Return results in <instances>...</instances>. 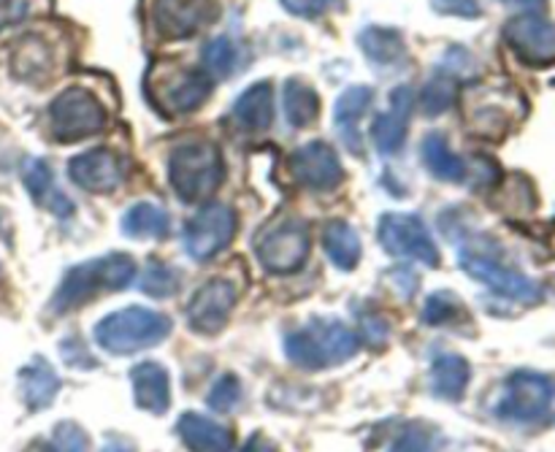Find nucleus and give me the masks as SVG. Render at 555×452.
I'll return each instance as SVG.
<instances>
[{"label": "nucleus", "mask_w": 555, "mask_h": 452, "mask_svg": "<svg viewBox=\"0 0 555 452\" xmlns=\"http://www.w3.org/2000/svg\"><path fill=\"white\" fill-rule=\"evenodd\" d=\"M133 280L135 260L130 258V255L112 253L106 255V258L85 260V263L70 266V269L65 271L57 290H54L52 301H49V312L68 314L74 312V309L90 304L92 298L125 290Z\"/></svg>", "instance_id": "obj_1"}, {"label": "nucleus", "mask_w": 555, "mask_h": 452, "mask_svg": "<svg viewBox=\"0 0 555 452\" xmlns=\"http://www.w3.org/2000/svg\"><path fill=\"white\" fill-rule=\"evenodd\" d=\"M361 341L341 320L314 318L285 336V356L304 372H323L358 356Z\"/></svg>", "instance_id": "obj_2"}, {"label": "nucleus", "mask_w": 555, "mask_h": 452, "mask_svg": "<svg viewBox=\"0 0 555 452\" xmlns=\"http://www.w3.org/2000/svg\"><path fill=\"white\" fill-rule=\"evenodd\" d=\"M461 269L472 280L482 282L488 290L499 293L502 298L518 304H540L542 287L531 276L520 274L518 269L507 266L496 244L491 238H469L466 247H461Z\"/></svg>", "instance_id": "obj_3"}, {"label": "nucleus", "mask_w": 555, "mask_h": 452, "mask_svg": "<svg viewBox=\"0 0 555 452\" xmlns=\"http://www.w3.org/2000/svg\"><path fill=\"white\" fill-rule=\"evenodd\" d=\"M215 90V79L204 68H184L173 63L152 65L146 74V98L155 112L182 117L204 106Z\"/></svg>", "instance_id": "obj_4"}, {"label": "nucleus", "mask_w": 555, "mask_h": 452, "mask_svg": "<svg viewBox=\"0 0 555 452\" xmlns=\"http://www.w3.org/2000/svg\"><path fill=\"white\" fill-rule=\"evenodd\" d=\"M225 179V163L211 141L179 144L168 157V182L188 204L211 198Z\"/></svg>", "instance_id": "obj_5"}, {"label": "nucleus", "mask_w": 555, "mask_h": 452, "mask_svg": "<svg viewBox=\"0 0 555 452\" xmlns=\"http://www.w3.org/2000/svg\"><path fill=\"white\" fill-rule=\"evenodd\" d=\"M171 318L146 307H125L95 325L98 347L108 356H133L160 345L171 334Z\"/></svg>", "instance_id": "obj_6"}, {"label": "nucleus", "mask_w": 555, "mask_h": 452, "mask_svg": "<svg viewBox=\"0 0 555 452\" xmlns=\"http://www.w3.org/2000/svg\"><path fill=\"white\" fill-rule=\"evenodd\" d=\"M553 401L555 383L547 374L515 372L504 383L493 412L499 421L515 423V426H534V423L547 421V415L553 412Z\"/></svg>", "instance_id": "obj_7"}, {"label": "nucleus", "mask_w": 555, "mask_h": 452, "mask_svg": "<svg viewBox=\"0 0 555 452\" xmlns=\"http://www.w3.org/2000/svg\"><path fill=\"white\" fill-rule=\"evenodd\" d=\"M253 247L255 255H258V263L269 274L285 276L304 269L309 253H312V236H309L307 222L296 220V217H287V220L269 222L255 236Z\"/></svg>", "instance_id": "obj_8"}, {"label": "nucleus", "mask_w": 555, "mask_h": 452, "mask_svg": "<svg viewBox=\"0 0 555 452\" xmlns=\"http://www.w3.org/2000/svg\"><path fill=\"white\" fill-rule=\"evenodd\" d=\"M106 128V106L85 87L60 92L49 106V130L60 144L90 139Z\"/></svg>", "instance_id": "obj_9"}, {"label": "nucleus", "mask_w": 555, "mask_h": 452, "mask_svg": "<svg viewBox=\"0 0 555 452\" xmlns=\"http://www.w3.org/2000/svg\"><path fill=\"white\" fill-rule=\"evenodd\" d=\"M377 236L385 253L393 255V258L417 260V263H426L431 269L439 266L437 242H434L431 231L417 215H399V211L383 215L379 217Z\"/></svg>", "instance_id": "obj_10"}, {"label": "nucleus", "mask_w": 555, "mask_h": 452, "mask_svg": "<svg viewBox=\"0 0 555 452\" xmlns=\"http://www.w3.org/2000/svg\"><path fill=\"white\" fill-rule=\"evenodd\" d=\"M233 236H236V215L231 206L209 204L198 215L190 217L184 225V253L204 263V260L217 258L233 242Z\"/></svg>", "instance_id": "obj_11"}, {"label": "nucleus", "mask_w": 555, "mask_h": 452, "mask_svg": "<svg viewBox=\"0 0 555 452\" xmlns=\"http://www.w3.org/2000/svg\"><path fill=\"white\" fill-rule=\"evenodd\" d=\"M504 41L526 65H547L555 60V27L547 16L526 11L504 25Z\"/></svg>", "instance_id": "obj_12"}, {"label": "nucleus", "mask_w": 555, "mask_h": 452, "mask_svg": "<svg viewBox=\"0 0 555 452\" xmlns=\"http://www.w3.org/2000/svg\"><path fill=\"white\" fill-rule=\"evenodd\" d=\"M236 287L231 280H209L195 290L188 307V323L195 334L215 336L231 320L233 307H236Z\"/></svg>", "instance_id": "obj_13"}, {"label": "nucleus", "mask_w": 555, "mask_h": 452, "mask_svg": "<svg viewBox=\"0 0 555 452\" xmlns=\"http://www.w3.org/2000/svg\"><path fill=\"white\" fill-rule=\"evenodd\" d=\"M291 171L304 188L328 193L345 182V168L325 141H309L291 155Z\"/></svg>", "instance_id": "obj_14"}, {"label": "nucleus", "mask_w": 555, "mask_h": 452, "mask_svg": "<svg viewBox=\"0 0 555 452\" xmlns=\"http://www.w3.org/2000/svg\"><path fill=\"white\" fill-rule=\"evenodd\" d=\"M152 27L168 41L190 38L209 20L206 0H150Z\"/></svg>", "instance_id": "obj_15"}, {"label": "nucleus", "mask_w": 555, "mask_h": 452, "mask_svg": "<svg viewBox=\"0 0 555 452\" xmlns=\"http://www.w3.org/2000/svg\"><path fill=\"white\" fill-rule=\"evenodd\" d=\"M68 177L74 179L76 188L87 190V193L106 195L125 182V166L114 152L90 150L68 163Z\"/></svg>", "instance_id": "obj_16"}, {"label": "nucleus", "mask_w": 555, "mask_h": 452, "mask_svg": "<svg viewBox=\"0 0 555 452\" xmlns=\"http://www.w3.org/2000/svg\"><path fill=\"white\" fill-rule=\"evenodd\" d=\"M412 106H415V95H412V87L401 85L396 87L393 95H390V108L379 114L372 125V141L377 146L379 155L393 157L404 150L406 130H410V117Z\"/></svg>", "instance_id": "obj_17"}, {"label": "nucleus", "mask_w": 555, "mask_h": 452, "mask_svg": "<svg viewBox=\"0 0 555 452\" xmlns=\"http://www.w3.org/2000/svg\"><path fill=\"white\" fill-rule=\"evenodd\" d=\"M374 103V90L366 85H356L347 87L345 92L336 101V112H334V122L336 130L341 135V144L350 150V155L361 157L363 155V133H361V119L363 114L372 108Z\"/></svg>", "instance_id": "obj_18"}, {"label": "nucleus", "mask_w": 555, "mask_h": 452, "mask_svg": "<svg viewBox=\"0 0 555 452\" xmlns=\"http://www.w3.org/2000/svg\"><path fill=\"white\" fill-rule=\"evenodd\" d=\"M22 182H25V190L41 209L52 211L60 220L74 217V201L54 184V173L47 160H41V157H27L25 166H22Z\"/></svg>", "instance_id": "obj_19"}, {"label": "nucleus", "mask_w": 555, "mask_h": 452, "mask_svg": "<svg viewBox=\"0 0 555 452\" xmlns=\"http://www.w3.org/2000/svg\"><path fill=\"white\" fill-rule=\"evenodd\" d=\"M135 404L150 415H166L171 406V377L166 369L155 361H144L130 372Z\"/></svg>", "instance_id": "obj_20"}, {"label": "nucleus", "mask_w": 555, "mask_h": 452, "mask_svg": "<svg viewBox=\"0 0 555 452\" xmlns=\"http://www.w3.org/2000/svg\"><path fill=\"white\" fill-rule=\"evenodd\" d=\"M177 434L190 452H231L233 431L198 412H184L177 423Z\"/></svg>", "instance_id": "obj_21"}, {"label": "nucleus", "mask_w": 555, "mask_h": 452, "mask_svg": "<svg viewBox=\"0 0 555 452\" xmlns=\"http://www.w3.org/2000/svg\"><path fill=\"white\" fill-rule=\"evenodd\" d=\"M233 119L249 133H266L274 125V87L269 81L249 85L233 103Z\"/></svg>", "instance_id": "obj_22"}, {"label": "nucleus", "mask_w": 555, "mask_h": 452, "mask_svg": "<svg viewBox=\"0 0 555 452\" xmlns=\"http://www.w3.org/2000/svg\"><path fill=\"white\" fill-rule=\"evenodd\" d=\"M60 393V377L47 358H33L20 369V396L30 412L47 410Z\"/></svg>", "instance_id": "obj_23"}, {"label": "nucleus", "mask_w": 555, "mask_h": 452, "mask_svg": "<svg viewBox=\"0 0 555 452\" xmlns=\"http://www.w3.org/2000/svg\"><path fill=\"white\" fill-rule=\"evenodd\" d=\"M472 366L466 358L444 352L431 363V390L442 401H461L469 388Z\"/></svg>", "instance_id": "obj_24"}, {"label": "nucleus", "mask_w": 555, "mask_h": 452, "mask_svg": "<svg viewBox=\"0 0 555 452\" xmlns=\"http://www.w3.org/2000/svg\"><path fill=\"white\" fill-rule=\"evenodd\" d=\"M509 112L513 108L504 103L502 95L491 101V92H477L475 98H469V125L477 135H486V139H499L507 133V128L513 125Z\"/></svg>", "instance_id": "obj_25"}, {"label": "nucleus", "mask_w": 555, "mask_h": 452, "mask_svg": "<svg viewBox=\"0 0 555 452\" xmlns=\"http://www.w3.org/2000/svg\"><path fill=\"white\" fill-rule=\"evenodd\" d=\"M358 47L374 65H396L406 57V43L396 27L369 25L358 33Z\"/></svg>", "instance_id": "obj_26"}, {"label": "nucleus", "mask_w": 555, "mask_h": 452, "mask_svg": "<svg viewBox=\"0 0 555 452\" xmlns=\"http://www.w3.org/2000/svg\"><path fill=\"white\" fill-rule=\"evenodd\" d=\"M423 166L439 179V182H464L466 179V163L461 155H455L453 146L448 144L442 133H428L423 139Z\"/></svg>", "instance_id": "obj_27"}, {"label": "nucleus", "mask_w": 555, "mask_h": 452, "mask_svg": "<svg viewBox=\"0 0 555 452\" xmlns=\"http://www.w3.org/2000/svg\"><path fill=\"white\" fill-rule=\"evenodd\" d=\"M323 247L328 258L334 260L336 269L352 271L361 263V238H358L356 228L345 220H331L323 228Z\"/></svg>", "instance_id": "obj_28"}, {"label": "nucleus", "mask_w": 555, "mask_h": 452, "mask_svg": "<svg viewBox=\"0 0 555 452\" xmlns=\"http://www.w3.org/2000/svg\"><path fill=\"white\" fill-rule=\"evenodd\" d=\"M201 65L211 79H225L244 65V47L231 36H217L201 52Z\"/></svg>", "instance_id": "obj_29"}, {"label": "nucleus", "mask_w": 555, "mask_h": 452, "mask_svg": "<svg viewBox=\"0 0 555 452\" xmlns=\"http://www.w3.org/2000/svg\"><path fill=\"white\" fill-rule=\"evenodd\" d=\"M282 108L291 128H307L320 117V95L301 79H291L282 92Z\"/></svg>", "instance_id": "obj_30"}, {"label": "nucleus", "mask_w": 555, "mask_h": 452, "mask_svg": "<svg viewBox=\"0 0 555 452\" xmlns=\"http://www.w3.org/2000/svg\"><path fill=\"white\" fill-rule=\"evenodd\" d=\"M168 231L171 217L155 204H135L122 217V233L130 238H166Z\"/></svg>", "instance_id": "obj_31"}, {"label": "nucleus", "mask_w": 555, "mask_h": 452, "mask_svg": "<svg viewBox=\"0 0 555 452\" xmlns=\"http://www.w3.org/2000/svg\"><path fill=\"white\" fill-rule=\"evenodd\" d=\"M459 76L448 74L444 68H437L431 81H426V87H423L421 112L426 117H439V114L448 112L455 103V95H459Z\"/></svg>", "instance_id": "obj_32"}, {"label": "nucleus", "mask_w": 555, "mask_h": 452, "mask_svg": "<svg viewBox=\"0 0 555 452\" xmlns=\"http://www.w3.org/2000/svg\"><path fill=\"white\" fill-rule=\"evenodd\" d=\"M49 65H52V60H49L47 47H43L38 38H27V41L16 49L14 70L22 76V79H30V81L47 79Z\"/></svg>", "instance_id": "obj_33"}, {"label": "nucleus", "mask_w": 555, "mask_h": 452, "mask_svg": "<svg viewBox=\"0 0 555 452\" xmlns=\"http://www.w3.org/2000/svg\"><path fill=\"white\" fill-rule=\"evenodd\" d=\"M464 318V304L459 301L455 293L448 290H439L434 296H428L426 307H423V323L434 325V328H439V325H453Z\"/></svg>", "instance_id": "obj_34"}, {"label": "nucleus", "mask_w": 555, "mask_h": 452, "mask_svg": "<svg viewBox=\"0 0 555 452\" xmlns=\"http://www.w3.org/2000/svg\"><path fill=\"white\" fill-rule=\"evenodd\" d=\"M179 290V274L171 266L160 263V260H150L141 274V293L152 298H168Z\"/></svg>", "instance_id": "obj_35"}, {"label": "nucleus", "mask_w": 555, "mask_h": 452, "mask_svg": "<svg viewBox=\"0 0 555 452\" xmlns=\"http://www.w3.org/2000/svg\"><path fill=\"white\" fill-rule=\"evenodd\" d=\"M206 404L215 412L225 415V412L236 410L242 404V383L233 374H222L215 385H211L209 396H206Z\"/></svg>", "instance_id": "obj_36"}, {"label": "nucleus", "mask_w": 555, "mask_h": 452, "mask_svg": "<svg viewBox=\"0 0 555 452\" xmlns=\"http://www.w3.org/2000/svg\"><path fill=\"white\" fill-rule=\"evenodd\" d=\"M282 9L301 20H320L345 9V0H280Z\"/></svg>", "instance_id": "obj_37"}, {"label": "nucleus", "mask_w": 555, "mask_h": 452, "mask_svg": "<svg viewBox=\"0 0 555 452\" xmlns=\"http://www.w3.org/2000/svg\"><path fill=\"white\" fill-rule=\"evenodd\" d=\"M60 356L68 366L74 369H95L98 361L90 356V350L85 347V341L76 339V336H68V339L60 341Z\"/></svg>", "instance_id": "obj_38"}, {"label": "nucleus", "mask_w": 555, "mask_h": 452, "mask_svg": "<svg viewBox=\"0 0 555 452\" xmlns=\"http://www.w3.org/2000/svg\"><path fill=\"white\" fill-rule=\"evenodd\" d=\"M361 334L366 345L379 347L388 341V323L377 312H361Z\"/></svg>", "instance_id": "obj_39"}, {"label": "nucleus", "mask_w": 555, "mask_h": 452, "mask_svg": "<svg viewBox=\"0 0 555 452\" xmlns=\"http://www.w3.org/2000/svg\"><path fill=\"white\" fill-rule=\"evenodd\" d=\"M434 11L450 16H464V20H477L482 14L480 0H434Z\"/></svg>", "instance_id": "obj_40"}, {"label": "nucleus", "mask_w": 555, "mask_h": 452, "mask_svg": "<svg viewBox=\"0 0 555 452\" xmlns=\"http://www.w3.org/2000/svg\"><path fill=\"white\" fill-rule=\"evenodd\" d=\"M428 442H426V434H404V437L396 442V448L390 452H426Z\"/></svg>", "instance_id": "obj_41"}, {"label": "nucleus", "mask_w": 555, "mask_h": 452, "mask_svg": "<svg viewBox=\"0 0 555 452\" xmlns=\"http://www.w3.org/2000/svg\"><path fill=\"white\" fill-rule=\"evenodd\" d=\"M238 452H280V450H276V444H271L266 437H260V434H255V437L249 439V442L244 444V448L238 450Z\"/></svg>", "instance_id": "obj_42"}, {"label": "nucleus", "mask_w": 555, "mask_h": 452, "mask_svg": "<svg viewBox=\"0 0 555 452\" xmlns=\"http://www.w3.org/2000/svg\"><path fill=\"white\" fill-rule=\"evenodd\" d=\"M509 5H520L526 11H534V14H542L547 9V0H504Z\"/></svg>", "instance_id": "obj_43"}, {"label": "nucleus", "mask_w": 555, "mask_h": 452, "mask_svg": "<svg viewBox=\"0 0 555 452\" xmlns=\"http://www.w3.org/2000/svg\"><path fill=\"white\" fill-rule=\"evenodd\" d=\"M101 452H135L133 444L128 442V439H119V437H112L106 444H103Z\"/></svg>", "instance_id": "obj_44"}, {"label": "nucleus", "mask_w": 555, "mask_h": 452, "mask_svg": "<svg viewBox=\"0 0 555 452\" xmlns=\"http://www.w3.org/2000/svg\"><path fill=\"white\" fill-rule=\"evenodd\" d=\"M25 452H65L63 448H60L57 439H47V442H33L30 448H27Z\"/></svg>", "instance_id": "obj_45"}]
</instances>
